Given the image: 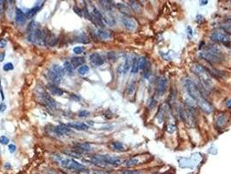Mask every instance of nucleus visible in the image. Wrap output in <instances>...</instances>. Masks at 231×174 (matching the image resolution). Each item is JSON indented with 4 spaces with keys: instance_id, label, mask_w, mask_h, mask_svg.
Segmentation results:
<instances>
[{
    "instance_id": "1",
    "label": "nucleus",
    "mask_w": 231,
    "mask_h": 174,
    "mask_svg": "<svg viewBox=\"0 0 231 174\" xmlns=\"http://www.w3.org/2000/svg\"><path fill=\"white\" fill-rule=\"evenodd\" d=\"M185 86H186L187 91L190 94V96L197 103L199 107L206 113H212L213 106L204 98L203 94L201 92V91L197 88V86L195 85L190 79H186L185 80Z\"/></svg>"
},
{
    "instance_id": "2",
    "label": "nucleus",
    "mask_w": 231,
    "mask_h": 174,
    "mask_svg": "<svg viewBox=\"0 0 231 174\" xmlns=\"http://www.w3.org/2000/svg\"><path fill=\"white\" fill-rule=\"evenodd\" d=\"M200 57L209 63H220L224 59L221 50L215 45H209L200 53Z\"/></svg>"
},
{
    "instance_id": "3",
    "label": "nucleus",
    "mask_w": 231,
    "mask_h": 174,
    "mask_svg": "<svg viewBox=\"0 0 231 174\" xmlns=\"http://www.w3.org/2000/svg\"><path fill=\"white\" fill-rule=\"evenodd\" d=\"M54 159L57 161L61 166H63L64 168H66L68 170L75 171V172H79V171L84 170L85 169V167L81 164H79L77 161H75L74 159L69 158H63L57 154L54 155Z\"/></svg>"
},
{
    "instance_id": "4",
    "label": "nucleus",
    "mask_w": 231,
    "mask_h": 174,
    "mask_svg": "<svg viewBox=\"0 0 231 174\" xmlns=\"http://www.w3.org/2000/svg\"><path fill=\"white\" fill-rule=\"evenodd\" d=\"M48 32L49 31H47L46 29H36L33 31L32 32L29 33L28 40L36 45H45Z\"/></svg>"
},
{
    "instance_id": "5",
    "label": "nucleus",
    "mask_w": 231,
    "mask_h": 174,
    "mask_svg": "<svg viewBox=\"0 0 231 174\" xmlns=\"http://www.w3.org/2000/svg\"><path fill=\"white\" fill-rule=\"evenodd\" d=\"M193 71H194L195 74L198 76L200 80L203 82V85H204L206 88H211L212 81H211L210 76H209V72L203 66L199 65H195Z\"/></svg>"
},
{
    "instance_id": "6",
    "label": "nucleus",
    "mask_w": 231,
    "mask_h": 174,
    "mask_svg": "<svg viewBox=\"0 0 231 174\" xmlns=\"http://www.w3.org/2000/svg\"><path fill=\"white\" fill-rule=\"evenodd\" d=\"M211 39L216 43H221L225 45H229L231 44V34L225 32L223 31H218L212 33Z\"/></svg>"
},
{
    "instance_id": "7",
    "label": "nucleus",
    "mask_w": 231,
    "mask_h": 174,
    "mask_svg": "<svg viewBox=\"0 0 231 174\" xmlns=\"http://www.w3.org/2000/svg\"><path fill=\"white\" fill-rule=\"evenodd\" d=\"M90 20L100 28H103L105 26V23H104V20H103V14L95 7H93L92 11H91V13H90Z\"/></svg>"
},
{
    "instance_id": "8",
    "label": "nucleus",
    "mask_w": 231,
    "mask_h": 174,
    "mask_svg": "<svg viewBox=\"0 0 231 174\" xmlns=\"http://www.w3.org/2000/svg\"><path fill=\"white\" fill-rule=\"evenodd\" d=\"M39 97H40V100L43 104H45V105H47L51 108H56V106H57L56 101L45 91H44V90L41 91V92L39 93Z\"/></svg>"
},
{
    "instance_id": "9",
    "label": "nucleus",
    "mask_w": 231,
    "mask_h": 174,
    "mask_svg": "<svg viewBox=\"0 0 231 174\" xmlns=\"http://www.w3.org/2000/svg\"><path fill=\"white\" fill-rule=\"evenodd\" d=\"M167 88V78L164 77H160L157 80V87H156V94L159 97L162 96Z\"/></svg>"
},
{
    "instance_id": "10",
    "label": "nucleus",
    "mask_w": 231,
    "mask_h": 174,
    "mask_svg": "<svg viewBox=\"0 0 231 174\" xmlns=\"http://www.w3.org/2000/svg\"><path fill=\"white\" fill-rule=\"evenodd\" d=\"M89 60H90V62H91L95 66H100V65H103L104 62H105L104 57H103L101 54L98 52L92 53V54L89 56Z\"/></svg>"
},
{
    "instance_id": "11",
    "label": "nucleus",
    "mask_w": 231,
    "mask_h": 174,
    "mask_svg": "<svg viewBox=\"0 0 231 174\" xmlns=\"http://www.w3.org/2000/svg\"><path fill=\"white\" fill-rule=\"evenodd\" d=\"M122 21H123V24L124 25V27L129 31H134L137 26V21L130 17H123Z\"/></svg>"
},
{
    "instance_id": "12",
    "label": "nucleus",
    "mask_w": 231,
    "mask_h": 174,
    "mask_svg": "<svg viewBox=\"0 0 231 174\" xmlns=\"http://www.w3.org/2000/svg\"><path fill=\"white\" fill-rule=\"evenodd\" d=\"M101 157L107 165H110V166H118L119 165H121V159L117 158V157H112V156H109V155H101Z\"/></svg>"
},
{
    "instance_id": "13",
    "label": "nucleus",
    "mask_w": 231,
    "mask_h": 174,
    "mask_svg": "<svg viewBox=\"0 0 231 174\" xmlns=\"http://www.w3.org/2000/svg\"><path fill=\"white\" fill-rule=\"evenodd\" d=\"M44 1H42V2H37L36 3V4L33 7V8L31 9H30V10H28V12H26V14H25V16H26V18H29V19H31V18H32V17H34V16L36 15V13H37V12L40 10L42 7H43V5H44Z\"/></svg>"
},
{
    "instance_id": "14",
    "label": "nucleus",
    "mask_w": 231,
    "mask_h": 174,
    "mask_svg": "<svg viewBox=\"0 0 231 174\" xmlns=\"http://www.w3.org/2000/svg\"><path fill=\"white\" fill-rule=\"evenodd\" d=\"M54 132L59 135V136H63V135H69V134L72 133L71 129H70V127L65 125H59V126L54 127Z\"/></svg>"
},
{
    "instance_id": "15",
    "label": "nucleus",
    "mask_w": 231,
    "mask_h": 174,
    "mask_svg": "<svg viewBox=\"0 0 231 174\" xmlns=\"http://www.w3.org/2000/svg\"><path fill=\"white\" fill-rule=\"evenodd\" d=\"M74 148L76 149L77 152L81 153L83 152H87L91 151V146L88 143H75L74 144Z\"/></svg>"
},
{
    "instance_id": "16",
    "label": "nucleus",
    "mask_w": 231,
    "mask_h": 174,
    "mask_svg": "<svg viewBox=\"0 0 231 174\" xmlns=\"http://www.w3.org/2000/svg\"><path fill=\"white\" fill-rule=\"evenodd\" d=\"M96 34H97V37H99L100 39H103V40H106V39H109L112 37V33L110 32L108 30H104V29L100 28L97 30L96 32Z\"/></svg>"
},
{
    "instance_id": "17",
    "label": "nucleus",
    "mask_w": 231,
    "mask_h": 174,
    "mask_svg": "<svg viewBox=\"0 0 231 174\" xmlns=\"http://www.w3.org/2000/svg\"><path fill=\"white\" fill-rule=\"evenodd\" d=\"M15 20H16L17 23L19 24V25H23L26 22V16L24 15V13L22 12V10H20V9H16Z\"/></svg>"
},
{
    "instance_id": "18",
    "label": "nucleus",
    "mask_w": 231,
    "mask_h": 174,
    "mask_svg": "<svg viewBox=\"0 0 231 174\" xmlns=\"http://www.w3.org/2000/svg\"><path fill=\"white\" fill-rule=\"evenodd\" d=\"M67 126L70 127V128L79 130V131L89 129V126H87L86 124H84V123H81V122H71V123L67 124Z\"/></svg>"
},
{
    "instance_id": "19",
    "label": "nucleus",
    "mask_w": 231,
    "mask_h": 174,
    "mask_svg": "<svg viewBox=\"0 0 231 174\" xmlns=\"http://www.w3.org/2000/svg\"><path fill=\"white\" fill-rule=\"evenodd\" d=\"M47 87H48L49 91L51 92V93L53 94V95H55V96H62L64 94V91L61 88H59V87H57L56 85L49 84L47 85Z\"/></svg>"
},
{
    "instance_id": "20",
    "label": "nucleus",
    "mask_w": 231,
    "mask_h": 174,
    "mask_svg": "<svg viewBox=\"0 0 231 174\" xmlns=\"http://www.w3.org/2000/svg\"><path fill=\"white\" fill-rule=\"evenodd\" d=\"M48 77L51 81L52 82L53 85H59L62 80V77H60L57 74L53 72L52 71H49L48 72Z\"/></svg>"
},
{
    "instance_id": "21",
    "label": "nucleus",
    "mask_w": 231,
    "mask_h": 174,
    "mask_svg": "<svg viewBox=\"0 0 231 174\" xmlns=\"http://www.w3.org/2000/svg\"><path fill=\"white\" fill-rule=\"evenodd\" d=\"M117 8L119 10V12L123 13L126 16H130V14H131V9L129 6H127L126 4L118 3V4H117Z\"/></svg>"
},
{
    "instance_id": "22",
    "label": "nucleus",
    "mask_w": 231,
    "mask_h": 174,
    "mask_svg": "<svg viewBox=\"0 0 231 174\" xmlns=\"http://www.w3.org/2000/svg\"><path fill=\"white\" fill-rule=\"evenodd\" d=\"M57 43V38L55 34L53 33L48 32L47 37H46V45H50V46H55Z\"/></svg>"
},
{
    "instance_id": "23",
    "label": "nucleus",
    "mask_w": 231,
    "mask_h": 174,
    "mask_svg": "<svg viewBox=\"0 0 231 174\" xmlns=\"http://www.w3.org/2000/svg\"><path fill=\"white\" fill-rule=\"evenodd\" d=\"M84 58L81 57H72L71 58V65H73V67H78V66H82L84 64Z\"/></svg>"
},
{
    "instance_id": "24",
    "label": "nucleus",
    "mask_w": 231,
    "mask_h": 174,
    "mask_svg": "<svg viewBox=\"0 0 231 174\" xmlns=\"http://www.w3.org/2000/svg\"><path fill=\"white\" fill-rule=\"evenodd\" d=\"M52 72L57 74L60 77H63L65 75V69L58 65H52Z\"/></svg>"
},
{
    "instance_id": "25",
    "label": "nucleus",
    "mask_w": 231,
    "mask_h": 174,
    "mask_svg": "<svg viewBox=\"0 0 231 174\" xmlns=\"http://www.w3.org/2000/svg\"><path fill=\"white\" fill-rule=\"evenodd\" d=\"M64 69H65V72L69 74L70 76H73L74 75V67L71 65V63L69 61H66L64 64Z\"/></svg>"
},
{
    "instance_id": "26",
    "label": "nucleus",
    "mask_w": 231,
    "mask_h": 174,
    "mask_svg": "<svg viewBox=\"0 0 231 174\" xmlns=\"http://www.w3.org/2000/svg\"><path fill=\"white\" fill-rule=\"evenodd\" d=\"M101 4L102 7L105 11H111L113 9L114 4L112 1H108V0H103V1H100L99 2Z\"/></svg>"
},
{
    "instance_id": "27",
    "label": "nucleus",
    "mask_w": 231,
    "mask_h": 174,
    "mask_svg": "<svg viewBox=\"0 0 231 174\" xmlns=\"http://www.w3.org/2000/svg\"><path fill=\"white\" fill-rule=\"evenodd\" d=\"M76 41L79 42V43H83V44H88L89 42V37L87 36L85 33H81L76 37Z\"/></svg>"
},
{
    "instance_id": "28",
    "label": "nucleus",
    "mask_w": 231,
    "mask_h": 174,
    "mask_svg": "<svg viewBox=\"0 0 231 174\" xmlns=\"http://www.w3.org/2000/svg\"><path fill=\"white\" fill-rule=\"evenodd\" d=\"M130 5L131 7V10H133L134 12L137 13H141L142 12V8L140 4H138L137 1H130Z\"/></svg>"
},
{
    "instance_id": "29",
    "label": "nucleus",
    "mask_w": 231,
    "mask_h": 174,
    "mask_svg": "<svg viewBox=\"0 0 231 174\" xmlns=\"http://www.w3.org/2000/svg\"><path fill=\"white\" fill-rule=\"evenodd\" d=\"M139 71V66H138V59L137 57H134L132 59V65H131V72L135 74Z\"/></svg>"
},
{
    "instance_id": "30",
    "label": "nucleus",
    "mask_w": 231,
    "mask_h": 174,
    "mask_svg": "<svg viewBox=\"0 0 231 174\" xmlns=\"http://www.w3.org/2000/svg\"><path fill=\"white\" fill-rule=\"evenodd\" d=\"M226 121H227V117H226V116L224 114H220L218 117H217V119H216V123H217V125L220 127L224 126V124H225Z\"/></svg>"
},
{
    "instance_id": "31",
    "label": "nucleus",
    "mask_w": 231,
    "mask_h": 174,
    "mask_svg": "<svg viewBox=\"0 0 231 174\" xmlns=\"http://www.w3.org/2000/svg\"><path fill=\"white\" fill-rule=\"evenodd\" d=\"M138 163H139L138 158H130V159H128L124 162V166L126 167H132V166L137 165Z\"/></svg>"
},
{
    "instance_id": "32",
    "label": "nucleus",
    "mask_w": 231,
    "mask_h": 174,
    "mask_svg": "<svg viewBox=\"0 0 231 174\" xmlns=\"http://www.w3.org/2000/svg\"><path fill=\"white\" fill-rule=\"evenodd\" d=\"M148 64L147 62V59H146L145 57H140L138 59V66H139V70H143L145 68V66Z\"/></svg>"
},
{
    "instance_id": "33",
    "label": "nucleus",
    "mask_w": 231,
    "mask_h": 174,
    "mask_svg": "<svg viewBox=\"0 0 231 174\" xmlns=\"http://www.w3.org/2000/svg\"><path fill=\"white\" fill-rule=\"evenodd\" d=\"M36 29H38V24L35 22V21H31L28 25V28H27V31H28L29 33L32 32L33 31H35Z\"/></svg>"
},
{
    "instance_id": "34",
    "label": "nucleus",
    "mask_w": 231,
    "mask_h": 174,
    "mask_svg": "<svg viewBox=\"0 0 231 174\" xmlns=\"http://www.w3.org/2000/svg\"><path fill=\"white\" fill-rule=\"evenodd\" d=\"M221 27L222 29L224 30V32L227 33H231V20L230 21H228L226 23H224L221 25Z\"/></svg>"
},
{
    "instance_id": "35",
    "label": "nucleus",
    "mask_w": 231,
    "mask_h": 174,
    "mask_svg": "<svg viewBox=\"0 0 231 174\" xmlns=\"http://www.w3.org/2000/svg\"><path fill=\"white\" fill-rule=\"evenodd\" d=\"M89 66H87V65H82V66H80L79 68H78V70H77V72H78V73L80 74V75H86L87 73L89 72Z\"/></svg>"
},
{
    "instance_id": "36",
    "label": "nucleus",
    "mask_w": 231,
    "mask_h": 174,
    "mask_svg": "<svg viewBox=\"0 0 231 174\" xmlns=\"http://www.w3.org/2000/svg\"><path fill=\"white\" fill-rule=\"evenodd\" d=\"M65 153L67 154V155H69V156H70V157H73V158H80V157H81V153H80V152H77L76 150L69 151V152L65 151Z\"/></svg>"
},
{
    "instance_id": "37",
    "label": "nucleus",
    "mask_w": 231,
    "mask_h": 174,
    "mask_svg": "<svg viewBox=\"0 0 231 174\" xmlns=\"http://www.w3.org/2000/svg\"><path fill=\"white\" fill-rule=\"evenodd\" d=\"M131 65H132V63H131V59H130V57H127L126 58L125 61V64H124V66H123V73H126L130 68L131 67Z\"/></svg>"
},
{
    "instance_id": "38",
    "label": "nucleus",
    "mask_w": 231,
    "mask_h": 174,
    "mask_svg": "<svg viewBox=\"0 0 231 174\" xmlns=\"http://www.w3.org/2000/svg\"><path fill=\"white\" fill-rule=\"evenodd\" d=\"M151 68H150V64H147V65L145 66V68L143 69V76L146 78H149L151 74Z\"/></svg>"
},
{
    "instance_id": "39",
    "label": "nucleus",
    "mask_w": 231,
    "mask_h": 174,
    "mask_svg": "<svg viewBox=\"0 0 231 174\" xmlns=\"http://www.w3.org/2000/svg\"><path fill=\"white\" fill-rule=\"evenodd\" d=\"M112 147L116 151H123V148H124L123 145L122 143H120V142H114L113 144H112Z\"/></svg>"
},
{
    "instance_id": "40",
    "label": "nucleus",
    "mask_w": 231,
    "mask_h": 174,
    "mask_svg": "<svg viewBox=\"0 0 231 174\" xmlns=\"http://www.w3.org/2000/svg\"><path fill=\"white\" fill-rule=\"evenodd\" d=\"M77 115H78V117H88V116H89V112H88V111H85V110H82V111H79V112H78Z\"/></svg>"
},
{
    "instance_id": "41",
    "label": "nucleus",
    "mask_w": 231,
    "mask_h": 174,
    "mask_svg": "<svg viewBox=\"0 0 231 174\" xmlns=\"http://www.w3.org/2000/svg\"><path fill=\"white\" fill-rule=\"evenodd\" d=\"M84 51V47H83V46H77V47H74V49H73V52L76 54H81Z\"/></svg>"
},
{
    "instance_id": "42",
    "label": "nucleus",
    "mask_w": 231,
    "mask_h": 174,
    "mask_svg": "<svg viewBox=\"0 0 231 174\" xmlns=\"http://www.w3.org/2000/svg\"><path fill=\"white\" fill-rule=\"evenodd\" d=\"M13 65H12V63H7V64H5V65H4V67H3V69H4V71H5V72H8V71H12V70H13Z\"/></svg>"
},
{
    "instance_id": "43",
    "label": "nucleus",
    "mask_w": 231,
    "mask_h": 174,
    "mask_svg": "<svg viewBox=\"0 0 231 174\" xmlns=\"http://www.w3.org/2000/svg\"><path fill=\"white\" fill-rule=\"evenodd\" d=\"M9 142H10V140H9V138L6 136H1L0 137V143L1 144H3V145H8Z\"/></svg>"
},
{
    "instance_id": "44",
    "label": "nucleus",
    "mask_w": 231,
    "mask_h": 174,
    "mask_svg": "<svg viewBox=\"0 0 231 174\" xmlns=\"http://www.w3.org/2000/svg\"><path fill=\"white\" fill-rule=\"evenodd\" d=\"M121 174H141L138 171H132V170H124L122 171Z\"/></svg>"
},
{
    "instance_id": "45",
    "label": "nucleus",
    "mask_w": 231,
    "mask_h": 174,
    "mask_svg": "<svg viewBox=\"0 0 231 174\" xmlns=\"http://www.w3.org/2000/svg\"><path fill=\"white\" fill-rule=\"evenodd\" d=\"M5 2L4 1H2L0 0V13L1 14H4V12H5Z\"/></svg>"
},
{
    "instance_id": "46",
    "label": "nucleus",
    "mask_w": 231,
    "mask_h": 174,
    "mask_svg": "<svg viewBox=\"0 0 231 174\" xmlns=\"http://www.w3.org/2000/svg\"><path fill=\"white\" fill-rule=\"evenodd\" d=\"M134 90H135V82H132V83L130 85L129 89H128V93H129L130 95H131V94L134 92Z\"/></svg>"
},
{
    "instance_id": "47",
    "label": "nucleus",
    "mask_w": 231,
    "mask_h": 174,
    "mask_svg": "<svg viewBox=\"0 0 231 174\" xmlns=\"http://www.w3.org/2000/svg\"><path fill=\"white\" fill-rule=\"evenodd\" d=\"M17 150V147L15 145H13V144H11V145H9V151H10V152L11 153H13V152H15Z\"/></svg>"
},
{
    "instance_id": "48",
    "label": "nucleus",
    "mask_w": 231,
    "mask_h": 174,
    "mask_svg": "<svg viewBox=\"0 0 231 174\" xmlns=\"http://www.w3.org/2000/svg\"><path fill=\"white\" fill-rule=\"evenodd\" d=\"M6 45H7V42H6V40L5 39H0V48L1 49H3L4 48L5 46H6Z\"/></svg>"
},
{
    "instance_id": "49",
    "label": "nucleus",
    "mask_w": 231,
    "mask_h": 174,
    "mask_svg": "<svg viewBox=\"0 0 231 174\" xmlns=\"http://www.w3.org/2000/svg\"><path fill=\"white\" fill-rule=\"evenodd\" d=\"M108 58H109V60H114V59H116V54H115V52L108 53Z\"/></svg>"
},
{
    "instance_id": "50",
    "label": "nucleus",
    "mask_w": 231,
    "mask_h": 174,
    "mask_svg": "<svg viewBox=\"0 0 231 174\" xmlns=\"http://www.w3.org/2000/svg\"><path fill=\"white\" fill-rule=\"evenodd\" d=\"M94 174H110L104 171H94Z\"/></svg>"
},
{
    "instance_id": "51",
    "label": "nucleus",
    "mask_w": 231,
    "mask_h": 174,
    "mask_svg": "<svg viewBox=\"0 0 231 174\" xmlns=\"http://www.w3.org/2000/svg\"><path fill=\"white\" fill-rule=\"evenodd\" d=\"M6 109V105H4V103H2L0 105V112H4Z\"/></svg>"
},
{
    "instance_id": "52",
    "label": "nucleus",
    "mask_w": 231,
    "mask_h": 174,
    "mask_svg": "<svg viewBox=\"0 0 231 174\" xmlns=\"http://www.w3.org/2000/svg\"><path fill=\"white\" fill-rule=\"evenodd\" d=\"M227 106L229 108H231V98L227 101Z\"/></svg>"
},
{
    "instance_id": "53",
    "label": "nucleus",
    "mask_w": 231,
    "mask_h": 174,
    "mask_svg": "<svg viewBox=\"0 0 231 174\" xmlns=\"http://www.w3.org/2000/svg\"><path fill=\"white\" fill-rule=\"evenodd\" d=\"M4 59V53H2V54H0V61H3Z\"/></svg>"
},
{
    "instance_id": "54",
    "label": "nucleus",
    "mask_w": 231,
    "mask_h": 174,
    "mask_svg": "<svg viewBox=\"0 0 231 174\" xmlns=\"http://www.w3.org/2000/svg\"><path fill=\"white\" fill-rule=\"evenodd\" d=\"M49 174H60L59 172H57L55 171H51V172H49Z\"/></svg>"
},
{
    "instance_id": "55",
    "label": "nucleus",
    "mask_w": 231,
    "mask_h": 174,
    "mask_svg": "<svg viewBox=\"0 0 231 174\" xmlns=\"http://www.w3.org/2000/svg\"><path fill=\"white\" fill-rule=\"evenodd\" d=\"M207 3H208V1H201V5H205V4H207Z\"/></svg>"
},
{
    "instance_id": "56",
    "label": "nucleus",
    "mask_w": 231,
    "mask_h": 174,
    "mask_svg": "<svg viewBox=\"0 0 231 174\" xmlns=\"http://www.w3.org/2000/svg\"><path fill=\"white\" fill-rule=\"evenodd\" d=\"M5 167H10V165H9V163H7V165H5Z\"/></svg>"
}]
</instances>
